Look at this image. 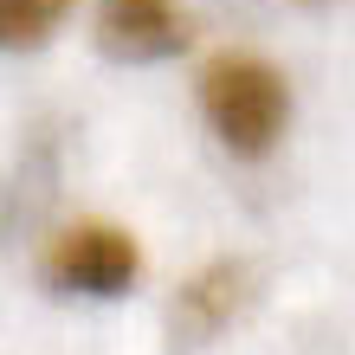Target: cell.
Masks as SVG:
<instances>
[{"label":"cell","instance_id":"1","mask_svg":"<svg viewBox=\"0 0 355 355\" xmlns=\"http://www.w3.org/2000/svg\"><path fill=\"white\" fill-rule=\"evenodd\" d=\"M200 110H207V130L233 155L259 162L278 149V136L291 123V85L259 52H220L200 71Z\"/></svg>","mask_w":355,"mask_h":355},{"label":"cell","instance_id":"2","mask_svg":"<svg viewBox=\"0 0 355 355\" xmlns=\"http://www.w3.org/2000/svg\"><path fill=\"white\" fill-rule=\"evenodd\" d=\"M39 278L71 297H123L142 278V245L116 220H71L39 252Z\"/></svg>","mask_w":355,"mask_h":355},{"label":"cell","instance_id":"3","mask_svg":"<svg viewBox=\"0 0 355 355\" xmlns=\"http://www.w3.org/2000/svg\"><path fill=\"white\" fill-rule=\"evenodd\" d=\"M194 19L181 0H97V46L123 65H162L187 52Z\"/></svg>","mask_w":355,"mask_h":355},{"label":"cell","instance_id":"4","mask_svg":"<svg viewBox=\"0 0 355 355\" xmlns=\"http://www.w3.org/2000/svg\"><path fill=\"white\" fill-rule=\"evenodd\" d=\"M245 297H252V271L239 259H220V265H207V271H194V278L181 284L175 317H181V329H194V336H220L245 310Z\"/></svg>","mask_w":355,"mask_h":355},{"label":"cell","instance_id":"5","mask_svg":"<svg viewBox=\"0 0 355 355\" xmlns=\"http://www.w3.org/2000/svg\"><path fill=\"white\" fill-rule=\"evenodd\" d=\"M78 0H0V46L7 52H33L65 26V13Z\"/></svg>","mask_w":355,"mask_h":355},{"label":"cell","instance_id":"6","mask_svg":"<svg viewBox=\"0 0 355 355\" xmlns=\"http://www.w3.org/2000/svg\"><path fill=\"white\" fill-rule=\"evenodd\" d=\"M304 7H317V0H304Z\"/></svg>","mask_w":355,"mask_h":355}]
</instances>
